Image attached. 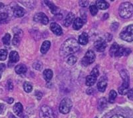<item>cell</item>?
<instances>
[{
  "label": "cell",
  "mask_w": 133,
  "mask_h": 118,
  "mask_svg": "<svg viewBox=\"0 0 133 118\" xmlns=\"http://www.w3.org/2000/svg\"><path fill=\"white\" fill-rule=\"evenodd\" d=\"M79 44L73 38L66 39L61 46V52L63 55H69L77 52L79 49Z\"/></svg>",
  "instance_id": "6da1fadb"
},
{
  "label": "cell",
  "mask_w": 133,
  "mask_h": 118,
  "mask_svg": "<svg viewBox=\"0 0 133 118\" xmlns=\"http://www.w3.org/2000/svg\"><path fill=\"white\" fill-rule=\"evenodd\" d=\"M118 13L121 17L128 19L133 15V5L129 2L121 3L118 9Z\"/></svg>",
  "instance_id": "7a4b0ae2"
},
{
  "label": "cell",
  "mask_w": 133,
  "mask_h": 118,
  "mask_svg": "<svg viewBox=\"0 0 133 118\" xmlns=\"http://www.w3.org/2000/svg\"><path fill=\"white\" fill-rule=\"evenodd\" d=\"M121 76L123 79V83L118 89V92L121 95H125L129 91V75L126 70H122L120 72Z\"/></svg>",
  "instance_id": "3957f363"
},
{
  "label": "cell",
  "mask_w": 133,
  "mask_h": 118,
  "mask_svg": "<svg viewBox=\"0 0 133 118\" xmlns=\"http://www.w3.org/2000/svg\"><path fill=\"white\" fill-rule=\"evenodd\" d=\"M120 37L124 41L130 42L133 41V25L125 27L120 34Z\"/></svg>",
  "instance_id": "277c9868"
},
{
  "label": "cell",
  "mask_w": 133,
  "mask_h": 118,
  "mask_svg": "<svg viewBox=\"0 0 133 118\" xmlns=\"http://www.w3.org/2000/svg\"><path fill=\"white\" fill-rule=\"evenodd\" d=\"M73 103L71 100L69 98H65L61 102L60 105H59V111L61 113L63 114H68L72 108Z\"/></svg>",
  "instance_id": "5b68a950"
},
{
  "label": "cell",
  "mask_w": 133,
  "mask_h": 118,
  "mask_svg": "<svg viewBox=\"0 0 133 118\" xmlns=\"http://www.w3.org/2000/svg\"><path fill=\"white\" fill-rule=\"evenodd\" d=\"M124 47H120L118 44L114 43L110 49L109 53L112 57H121L124 56Z\"/></svg>",
  "instance_id": "8992f818"
},
{
  "label": "cell",
  "mask_w": 133,
  "mask_h": 118,
  "mask_svg": "<svg viewBox=\"0 0 133 118\" xmlns=\"http://www.w3.org/2000/svg\"><path fill=\"white\" fill-rule=\"evenodd\" d=\"M95 58L96 56L93 51L89 50L82 59V64L84 66H87L88 65L92 64L95 60Z\"/></svg>",
  "instance_id": "52a82bcc"
},
{
  "label": "cell",
  "mask_w": 133,
  "mask_h": 118,
  "mask_svg": "<svg viewBox=\"0 0 133 118\" xmlns=\"http://www.w3.org/2000/svg\"><path fill=\"white\" fill-rule=\"evenodd\" d=\"M99 75V71L97 68H94L92 72L89 76H88L86 78V85L87 86L93 85L97 80V77Z\"/></svg>",
  "instance_id": "ba28073f"
},
{
  "label": "cell",
  "mask_w": 133,
  "mask_h": 118,
  "mask_svg": "<svg viewBox=\"0 0 133 118\" xmlns=\"http://www.w3.org/2000/svg\"><path fill=\"white\" fill-rule=\"evenodd\" d=\"M40 118H54L53 112L51 108L48 105H44L40 109L39 111Z\"/></svg>",
  "instance_id": "9c48e42d"
},
{
  "label": "cell",
  "mask_w": 133,
  "mask_h": 118,
  "mask_svg": "<svg viewBox=\"0 0 133 118\" xmlns=\"http://www.w3.org/2000/svg\"><path fill=\"white\" fill-rule=\"evenodd\" d=\"M34 21L43 23V25H47L49 23L48 17L43 12H39L35 14L34 16Z\"/></svg>",
  "instance_id": "30bf717a"
},
{
  "label": "cell",
  "mask_w": 133,
  "mask_h": 118,
  "mask_svg": "<svg viewBox=\"0 0 133 118\" xmlns=\"http://www.w3.org/2000/svg\"><path fill=\"white\" fill-rule=\"evenodd\" d=\"M95 47L97 51L100 52H103L107 47V43L105 40L103 39H98L97 41H95Z\"/></svg>",
  "instance_id": "8fae6325"
},
{
  "label": "cell",
  "mask_w": 133,
  "mask_h": 118,
  "mask_svg": "<svg viewBox=\"0 0 133 118\" xmlns=\"http://www.w3.org/2000/svg\"><path fill=\"white\" fill-rule=\"evenodd\" d=\"M107 86V80L105 77H102L100 79V80L98 81V84H97V88L101 92H104L106 89Z\"/></svg>",
  "instance_id": "7c38bea8"
},
{
  "label": "cell",
  "mask_w": 133,
  "mask_h": 118,
  "mask_svg": "<svg viewBox=\"0 0 133 118\" xmlns=\"http://www.w3.org/2000/svg\"><path fill=\"white\" fill-rule=\"evenodd\" d=\"M50 28L51 29L52 32L56 35H61L63 34V31L61 27L59 25L56 23H52L50 26Z\"/></svg>",
  "instance_id": "4fadbf2b"
},
{
  "label": "cell",
  "mask_w": 133,
  "mask_h": 118,
  "mask_svg": "<svg viewBox=\"0 0 133 118\" xmlns=\"http://www.w3.org/2000/svg\"><path fill=\"white\" fill-rule=\"evenodd\" d=\"M83 24H84V21H83L81 18L78 17V18L75 19L73 23V29H75V30H79V29H80L83 27Z\"/></svg>",
  "instance_id": "5bb4252c"
},
{
  "label": "cell",
  "mask_w": 133,
  "mask_h": 118,
  "mask_svg": "<svg viewBox=\"0 0 133 118\" xmlns=\"http://www.w3.org/2000/svg\"><path fill=\"white\" fill-rule=\"evenodd\" d=\"M74 20L75 15L73 13H69L68 15H66V18H65V21H64V26H65V27H69L71 23H73Z\"/></svg>",
  "instance_id": "9a60e30c"
},
{
  "label": "cell",
  "mask_w": 133,
  "mask_h": 118,
  "mask_svg": "<svg viewBox=\"0 0 133 118\" xmlns=\"http://www.w3.org/2000/svg\"><path fill=\"white\" fill-rule=\"evenodd\" d=\"M19 60V56L17 52L13 51L9 53V61L11 63L15 64Z\"/></svg>",
  "instance_id": "2e32d148"
},
{
  "label": "cell",
  "mask_w": 133,
  "mask_h": 118,
  "mask_svg": "<svg viewBox=\"0 0 133 118\" xmlns=\"http://www.w3.org/2000/svg\"><path fill=\"white\" fill-rule=\"evenodd\" d=\"M79 44H81V45H83L85 46L86 44H87L88 41H89V36L87 34V33H83L79 37Z\"/></svg>",
  "instance_id": "e0dca14e"
},
{
  "label": "cell",
  "mask_w": 133,
  "mask_h": 118,
  "mask_svg": "<svg viewBox=\"0 0 133 118\" xmlns=\"http://www.w3.org/2000/svg\"><path fill=\"white\" fill-rule=\"evenodd\" d=\"M15 72H16L17 74L21 75L27 72V67L25 65H23V64H19V65H17V66L15 67Z\"/></svg>",
  "instance_id": "ac0fdd59"
},
{
  "label": "cell",
  "mask_w": 133,
  "mask_h": 118,
  "mask_svg": "<svg viewBox=\"0 0 133 118\" xmlns=\"http://www.w3.org/2000/svg\"><path fill=\"white\" fill-rule=\"evenodd\" d=\"M25 11L24 9L21 7H16L14 8V14L15 17H23L25 15Z\"/></svg>",
  "instance_id": "d6986e66"
},
{
  "label": "cell",
  "mask_w": 133,
  "mask_h": 118,
  "mask_svg": "<svg viewBox=\"0 0 133 118\" xmlns=\"http://www.w3.org/2000/svg\"><path fill=\"white\" fill-rule=\"evenodd\" d=\"M97 8L100 9H107L109 8V3H107L105 1H103V0H99V1H97Z\"/></svg>",
  "instance_id": "ffe728a7"
},
{
  "label": "cell",
  "mask_w": 133,
  "mask_h": 118,
  "mask_svg": "<svg viewBox=\"0 0 133 118\" xmlns=\"http://www.w3.org/2000/svg\"><path fill=\"white\" fill-rule=\"evenodd\" d=\"M21 32V30L19 31V32ZM19 32H17L15 34L14 37V39H13V44H14V46H18L19 44L21 41V39L22 38V34H23V32H21V33Z\"/></svg>",
  "instance_id": "44dd1931"
},
{
  "label": "cell",
  "mask_w": 133,
  "mask_h": 118,
  "mask_svg": "<svg viewBox=\"0 0 133 118\" xmlns=\"http://www.w3.org/2000/svg\"><path fill=\"white\" fill-rule=\"evenodd\" d=\"M14 111L17 115H20L23 111V106L21 103H15L14 106Z\"/></svg>",
  "instance_id": "7402d4cb"
},
{
  "label": "cell",
  "mask_w": 133,
  "mask_h": 118,
  "mask_svg": "<svg viewBox=\"0 0 133 118\" xmlns=\"http://www.w3.org/2000/svg\"><path fill=\"white\" fill-rule=\"evenodd\" d=\"M45 3L49 7L50 9H51V11L53 14H58V12H59V8L55 6L52 2H49V1H45Z\"/></svg>",
  "instance_id": "603a6c76"
},
{
  "label": "cell",
  "mask_w": 133,
  "mask_h": 118,
  "mask_svg": "<svg viewBox=\"0 0 133 118\" xmlns=\"http://www.w3.org/2000/svg\"><path fill=\"white\" fill-rule=\"evenodd\" d=\"M50 46H51V43L49 41H45L43 43L42 46L41 47V52L43 54L47 53L48 52V50L49 49Z\"/></svg>",
  "instance_id": "cb8c5ba5"
},
{
  "label": "cell",
  "mask_w": 133,
  "mask_h": 118,
  "mask_svg": "<svg viewBox=\"0 0 133 118\" xmlns=\"http://www.w3.org/2000/svg\"><path fill=\"white\" fill-rule=\"evenodd\" d=\"M53 71L51 70H49V69L48 70H45L43 72L44 78H45V79L46 81H47V82H49V81H50L52 77H53Z\"/></svg>",
  "instance_id": "d4e9b609"
},
{
  "label": "cell",
  "mask_w": 133,
  "mask_h": 118,
  "mask_svg": "<svg viewBox=\"0 0 133 118\" xmlns=\"http://www.w3.org/2000/svg\"><path fill=\"white\" fill-rule=\"evenodd\" d=\"M107 105V102L105 97H102L101 99H100L98 104V109H104L106 108Z\"/></svg>",
  "instance_id": "484cf974"
},
{
  "label": "cell",
  "mask_w": 133,
  "mask_h": 118,
  "mask_svg": "<svg viewBox=\"0 0 133 118\" xmlns=\"http://www.w3.org/2000/svg\"><path fill=\"white\" fill-rule=\"evenodd\" d=\"M116 96H117V94H116V91L115 90H111L110 94H109V102L111 103H113L115 102Z\"/></svg>",
  "instance_id": "4316f807"
},
{
  "label": "cell",
  "mask_w": 133,
  "mask_h": 118,
  "mask_svg": "<svg viewBox=\"0 0 133 118\" xmlns=\"http://www.w3.org/2000/svg\"><path fill=\"white\" fill-rule=\"evenodd\" d=\"M23 88H24V90L26 91L27 93H29L32 91V89H33V86L29 82H25L24 84H23Z\"/></svg>",
  "instance_id": "83f0119b"
},
{
  "label": "cell",
  "mask_w": 133,
  "mask_h": 118,
  "mask_svg": "<svg viewBox=\"0 0 133 118\" xmlns=\"http://www.w3.org/2000/svg\"><path fill=\"white\" fill-rule=\"evenodd\" d=\"M10 39H11V35H9V33H6L5 36L3 38V43L5 46H9L10 44Z\"/></svg>",
  "instance_id": "f1b7e54d"
},
{
  "label": "cell",
  "mask_w": 133,
  "mask_h": 118,
  "mask_svg": "<svg viewBox=\"0 0 133 118\" xmlns=\"http://www.w3.org/2000/svg\"><path fill=\"white\" fill-rule=\"evenodd\" d=\"M67 64L70 65H73L77 62V58L74 55H70L67 59Z\"/></svg>",
  "instance_id": "f546056e"
},
{
  "label": "cell",
  "mask_w": 133,
  "mask_h": 118,
  "mask_svg": "<svg viewBox=\"0 0 133 118\" xmlns=\"http://www.w3.org/2000/svg\"><path fill=\"white\" fill-rule=\"evenodd\" d=\"M8 56V52L5 49H0V61L5 60Z\"/></svg>",
  "instance_id": "4dcf8cb0"
},
{
  "label": "cell",
  "mask_w": 133,
  "mask_h": 118,
  "mask_svg": "<svg viewBox=\"0 0 133 118\" xmlns=\"http://www.w3.org/2000/svg\"><path fill=\"white\" fill-rule=\"evenodd\" d=\"M33 67L34 69H35V70L40 71V70H42L43 68L42 63L39 61H35V62L33 64Z\"/></svg>",
  "instance_id": "1f68e13d"
},
{
  "label": "cell",
  "mask_w": 133,
  "mask_h": 118,
  "mask_svg": "<svg viewBox=\"0 0 133 118\" xmlns=\"http://www.w3.org/2000/svg\"><path fill=\"white\" fill-rule=\"evenodd\" d=\"M89 10L92 15H96L97 13H98V8H97L96 5H94L90 6Z\"/></svg>",
  "instance_id": "d6a6232c"
},
{
  "label": "cell",
  "mask_w": 133,
  "mask_h": 118,
  "mask_svg": "<svg viewBox=\"0 0 133 118\" xmlns=\"http://www.w3.org/2000/svg\"><path fill=\"white\" fill-rule=\"evenodd\" d=\"M8 15L6 13H2V14H0V23H2L3 21H5V20L8 18Z\"/></svg>",
  "instance_id": "836d02e7"
},
{
  "label": "cell",
  "mask_w": 133,
  "mask_h": 118,
  "mask_svg": "<svg viewBox=\"0 0 133 118\" xmlns=\"http://www.w3.org/2000/svg\"><path fill=\"white\" fill-rule=\"evenodd\" d=\"M89 1H79V5H80L81 7L83 8H86L89 5Z\"/></svg>",
  "instance_id": "e575fe53"
},
{
  "label": "cell",
  "mask_w": 133,
  "mask_h": 118,
  "mask_svg": "<svg viewBox=\"0 0 133 118\" xmlns=\"http://www.w3.org/2000/svg\"><path fill=\"white\" fill-rule=\"evenodd\" d=\"M127 95H128V97H129V100L133 101V88L129 90V91L127 93Z\"/></svg>",
  "instance_id": "d590c367"
},
{
  "label": "cell",
  "mask_w": 133,
  "mask_h": 118,
  "mask_svg": "<svg viewBox=\"0 0 133 118\" xmlns=\"http://www.w3.org/2000/svg\"><path fill=\"white\" fill-rule=\"evenodd\" d=\"M35 95H36L37 98L38 100H41V99L42 98V94H41V92H40V91H37V92L35 93Z\"/></svg>",
  "instance_id": "8d00e7d4"
},
{
  "label": "cell",
  "mask_w": 133,
  "mask_h": 118,
  "mask_svg": "<svg viewBox=\"0 0 133 118\" xmlns=\"http://www.w3.org/2000/svg\"><path fill=\"white\" fill-rule=\"evenodd\" d=\"M110 118H127L126 117L123 116V115H113V116H112Z\"/></svg>",
  "instance_id": "74e56055"
},
{
  "label": "cell",
  "mask_w": 133,
  "mask_h": 118,
  "mask_svg": "<svg viewBox=\"0 0 133 118\" xmlns=\"http://www.w3.org/2000/svg\"><path fill=\"white\" fill-rule=\"evenodd\" d=\"M7 85H8V88L9 89H13V84L12 83L9 81V82H8V84H7Z\"/></svg>",
  "instance_id": "f35d334b"
},
{
  "label": "cell",
  "mask_w": 133,
  "mask_h": 118,
  "mask_svg": "<svg viewBox=\"0 0 133 118\" xmlns=\"http://www.w3.org/2000/svg\"><path fill=\"white\" fill-rule=\"evenodd\" d=\"M5 69V65L3 64H0V71H3Z\"/></svg>",
  "instance_id": "ab89813d"
},
{
  "label": "cell",
  "mask_w": 133,
  "mask_h": 118,
  "mask_svg": "<svg viewBox=\"0 0 133 118\" xmlns=\"http://www.w3.org/2000/svg\"><path fill=\"white\" fill-rule=\"evenodd\" d=\"M7 102H8L9 104H11V103H12L13 102H14V99L10 97V98H9V100H7Z\"/></svg>",
  "instance_id": "60d3db41"
},
{
  "label": "cell",
  "mask_w": 133,
  "mask_h": 118,
  "mask_svg": "<svg viewBox=\"0 0 133 118\" xmlns=\"http://www.w3.org/2000/svg\"><path fill=\"white\" fill-rule=\"evenodd\" d=\"M3 7H4V5H3L2 3H0V9H2Z\"/></svg>",
  "instance_id": "b9f144b4"
},
{
  "label": "cell",
  "mask_w": 133,
  "mask_h": 118,
  "mask_svg": "<svg viewBox=\"0 0 133 118\" xmlns=\"http://www.w3.org/2000/svg\"><path fill=\"white\" fill-rule=\"evenodd\" d=\"M2 71H0V79H1V77H2Z\"/></svg>",
  "instance_id": "7bdbcfd3"
},
{
  "label": "cell",
  "mask_w": 133,
  "mask_h": 118,
  "mask_svg": "<svg viewBox=\"0 0 133 118\" xmlns=\"http://www.w3.org/2000/svg\"><path fill=\"white\" fill-rule=\"evenodd\" d=\"M2 108H1V106H0V114H1V112H2Z\"/></svg>",
  "instance_id": "ee69618b"
},
{
  "label": "cell",
  "mask_w": 133,
  "mask_h": 118,
  "mask_svg": "<svg viewBox=\"0 0 133 118\" xmlns=\"http://www.w3.org/2000/svg\"><path fill=\"white\" fill-rule=\"evenodd\" d=\"M95 118H98V117H95Z\"/></svg>",
  "instance_id": "f6af8a7d"
}]
</instances>
